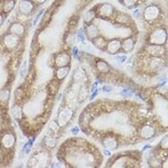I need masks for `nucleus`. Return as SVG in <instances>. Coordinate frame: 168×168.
<instances>
[{"instance_id":"16","label":"nucleus","mask_w":168,"mask_h":168,"mask_svg":"<svg viewBox=\"0 0 168 168\" xmlns=\"http://www.w3.org/2000/svg\"><path fill=\"white\" fill-rule=\"evenodd\" d=\"M69 71H70L69 66L58 67L57 70H56V72H55V76H56V77H57L59 81H62V80H63L64 77H66L68 75Z\"/></svg>"},{"instance_id":"29","label":"nucleus","mask_w":168,"mask_h":168,"mask_svg":"<svg viewBox=\"0 0 168 168\" xmlns=\"http://www.w3.org/2000/svg\"><path fill=\"white\" fill-rule=\"evenodd\" d=\"M26 71H27V61H24L23 63H22V67L20 70V75L21 77H24L25 74H26Z\"/></svg>"},{"instance_id":"40","label":"nucleus","mask_w":168,"mask_h":168,"mask_svg":"<svg viewBox=\"0 0 168 168\" xmlns=\"http://www.w3.org/2000/svg\"><path fill=\"white\" fill-rule=\"evenodd\" d=\"M35 1L37 3V4H42V3H44V2H46L47 0H35Z\"/></svg>"},{"instance_id":"14","label":"nucleus","mask_w":168,"mask_h":168,"mask_svg":"<svg viewBox=\"0 0 168 168\" xmlns=\"http://www.w3.org/2000/svg\"><path fill=\"white\" fill-rule=\"evenodd\" d=\"M135 41L133 37H127L122 41V50L124 53H130L135 48Z\"/></svg>"},{"instance_id":"35","label":"nucleus","mask_w":168,"mask_h":168,"mask_svg":"<svg viewBox=\"0 0 168 168\" xmlns=\"http://www.w3.org/2000/svg\"><path fill=\"white\" fill-rule=\"evenodd\" d=\"M102 90H103V91H104V92H106V93H109V92L111 91V90H112V88H111L110 86H107V85H105L104 87L102 88Z\"/></svg>"},{"instance_id":"23","label":"nucleus","mask_w":168,"mask_h":168,"mask_svg":"<svg viewBox=\"0 0 168 168\" xmlns=\"http://www.w3.org/2000/svg\"><path fill=\"white\" fill-rule=\"evenodd\" d=\"M15 7V0H7L3 5V9L5 13H9Z\"/></svg>"},{"instance_id":"42","label":"nucleus","mask_w":168,"mask_h":168,"mask_svg":"<svg viewBox=\"0 0 168 168\" xmlns=\"http://www.w3.org/2000/svg\"><path fill=\"white\" fill-rule=\"evenodd\" d=\"M104 153H105V155H107V156H109V155H110V152L108 150H107V149L104 150Z\"/></svg>"},{"instance_id":"27","label":"nucleus","mask_w":168,"mask_h":168,"mask_svg":"<svg viewBox=\"0 0 168 168\" xmlns=\"http://www.w3.org/2000/svg\"><path fill=\"white\" fill-rule=\"evenodd\" d=\"M136 2H137V0H122V3L125 7H127V8H129V9L133 8V7L136 4Z\"/></svg>"},{"instance_id":"30","label":"nucleus","mask_w":168,"mask_h":168,"mask_svg":"<svg viewBox=\"0 0 168 168\" xmlns=\"http://www.w3.org/2000/svg\"><path fill=\"white\" fill-rule=\"evenodd\" d=\"M77 37H79V39L81 41H82L83 43L85 42V36H84V32H83L82 28H81L79 30V32H77Z\"/></svg>"},{"instance_id":"12","label":"nucleus","mask_w":168,"mask_h":168,"mask_svg":"<svg viewBox=\"0 0 168 168\" xmlns=\"http://www.w3.org/2000/svg\"><path fill=\"white\" fill-rule=\"evenodd\" d=\"M3 41H4V45L8 49H13L19 43V36H16V35H14V34H11L10 33V34L5 36Z\"/></svg>"},{"instance_id":"37","label":"nucleus","mask_w":168,"mask_h":168,"mask_svg":"<svg viewBox=\"0 0 168 168\" xmlns=\"http://www.w3.org/2000/svg\"><path fill=\"white\" fill-rule=\"evenodd\" d=\"M98 94H99V92H98V90H95V91L93 93V94L91 95V96H90V100H93L96 95H98Z\"/></svg>"},{"instance_id":"10","label":"nucleus","mask_w":168,"mask_h":168,"mask_svg":"<svg viewBox=\"0 0 168 168\" xmlns=\"http://www.w3.org/2000/svg\"><path fill=\"white\" fill-rule=\"evenodd\" d=\"M97 13L103 17V18H108L111 17L114 13V7L111 4L106 3V4H103L101 5L98 9H97Z\"/></svg>"},{"instance_id":"18","label":"nucleus","mask_w":168,"mask_h":168,"mask_svg":"<svg viewBox=\"0 0 168 168\" xmlns=\"http://www.w3.org/2000/svg\"><path fill=\"white\" fill-rule=\"evenodd\" d=\"M129 160H130V157H127V156L121 157L113 163L112 167H126L128 166L129 163H132L131 162H129Z\"/></svg>"},{"instance_id":"31","label":"nucleus","mask_w":168,"mask_h":168,"mask_svg":"<svg viewBox=\"0 0 168 168\" xmlns=\"http://www.w3.org/2000/svg\"><path fill=\"white\" fill-rule=\"evenodd\" d=\"M167 139H168V137H167V135H165L164 136V138L162 140V142H161V144H160V147L162 148V149H167Z\"/></svg>"},{"instance_id":"25","label":"nucleus","mask_w":168,"mask_h":168,"mask_svg":"<svg viewBox=\"0 0 168 168\" xmlns=\"http://www.w3.org/2000/svg\"><path fill=\"white\" fill-rule=\"evenodd\" d=\"M44 143L49 148H53L55 146V144H56V140L54 138H53L51 136H47L45 138V142H44Z\"/></svg>"},{"instance_id":"7","label":"nucleus","mask_w":168,"mask_h":168,"mask_svg":"<svg viewBox=\"0 0 168 168\" xmlns=\"http://www.w3.org/2000/svg\"><path fill=\"white\" fill-rule=\"evenodd\" d=\"M106 50L109 54H117L122 50V41L118 38H113L110 41H108L106 45Z\"/></svg>"},{"instance_id":"9","label":"nucleus","mask_w":168,"mask_h":168,"mask_svg":"<svg viewBox=\"0 0 168 168\" xmlns=\"http://www.w3.org/2000/svg\"><path fill=\"white\" fill-rule=\"evenodd\" d=\"M164 48L162 45H149L146 49V53L151 57H161L164 53Z\"/></svg>"},{"instance_id":"4","label":"nucleus","mask_w":168,"mask_h":168,"mask_svg":"<svg viewBox=\"0 0 168 168\" xmlns=\"http://www.w3.org/2000/svg\"><path fill=\"white\" fill-rule=\"evenodd\" d=\"M164 60L161 57H151L147 60V67L150 71L160 72L163 70L165 67Z\"/></svg>"},{"instance_id":"41","label":"nucleus","mask_w":168,"mask_h":168,"mask_svg":"<svg viewBox=\"0 0 168 168\" xmlns=\"http://www.w3.org/2000/svg\"><path fill=\"white\" fill-rule=\"evenodd\" d=\"M3 22H4V16L0 14V25H1Z\"/></svg>"},{"instance_id":"22","label":"nucleus","mask_w":168,"mask_h":168,"mask_svg":"<svg viewBox=\"0 0 168 168\" xmlns=\"http://www.w3.org/2000/svg\"><path fill=\"white\" fill-rule=\"evenodd\" d=\"M70 114H71V112L69 110H67V109L63 111L60 114V116H59V124L60 125H63L64 123H66L68 121L69 117H70Z\"/></svg>"},{"instance_id":"5","label":"nucleus","mask_w":168,"mask_h":168,"mask_svg":"<svg viewBox=\"0 0 168 168\" xmlns=\"http://www.w3.org/2000/svg\"><path fill=\"white\" fill-rule=\"evenodd\" d=\"M103 145L105 148L110 150H114L119 147V139L113 134H107L103 137Z\"/></svg>"},{"instance_id":"13","label":"nucleus","mask_w":168,"mask_h":168,"mask_svg":"<svg viewBox=\"0 0 168 168\" xmlns=\"http://www.w3.org/2000/svg\"><path fill=\"white\" fill-rule=\"evenodd\" d=\"M85 35L89 40H93L94 38L98 36L99 35V29L96 25L94 24H89L88 26L85 28Z\"/></svg>"},{"instance_id":"8","label":"nucleus","mask_w":168,"mask_h":168,"mask_svg":"<svg viewBox=\"0 0 168 168\" xmlns=\"http://www.w3.org/2000/svg\"><path fill=\"white\" fill-rule=\"evenodd\" d=\"M156 132H157V130L154 126L147 124V125H144L140 129L139 135L143 139H150L156 135Z\"/></svg>"},{"instance_id":"33","label":"nucleus","mask_w":168,"mask_h":168,"mask_svg":"<svg viewBox=\"0 0 168 168\" xmlns=\"http://www.w3.org/2000/svg\"><path fill=\"white\" fill-rule=\"evenodd\" d=\"M43 12H44V9H41L40 11H39V13H38L36 16V18H35V20H34V22H33V24L34 25H36V23H37V22H38V20L40 19V17H41V15L43 14Z\"/></svg>"},{"instance_id":"38","label":"nucleus","mask_w":168,"mask_h":168,"mask_svg":"<svg viewBox=\"0 0 168 168\" xmlns=\"http://www.w3.org/2000/svg\"><path fill=\"white\" fill-rule=\"evenodd\" d=\"M71 132H72L73 135H77V133H79V128H77V127H74L72 130H71Z\"/></svg>"},{"instance_id":"36","label":"nucleus","mask_w":168,"mask_h":168,"mask_svg":"<svg viewBox=\"0 0 168 168\" xmlns=\"http://www.w3.org/2000/svg\"><path fill=\"white\" fill-rule=\"evenodd\" d=\"M74 36L73 35H69L68 36V37H67V43H73L74 42Z\"/></svg>"},{"instance_id":"2","label":"nucleus","mask_w":168,"mask_h":168,"mask_svg":"<svg viewBox=\"0 0 168 168\" xmlns=\"http://www.w3.org/2000/svg\"><path fill=\"white\" fill-rule=\"evenodd\" d=\"M161 16V9L156 5H149L148 6L143 13V17L146 22H156L159 17Z\"/></svg>"},{"instance_id":"39","label":"nucleus","mask_w":168,"mask_h":168,"mask_svg":"<svg viewBox=\"0 0 168 168\" xmlns=\"http://www.w3.org/2000/svg\"><path fill=\"white\" fill-rule=\"evenodd\" d=\"M134 16H135V18H138V17H139V10H138V9H135V10L134 11Z\"/></svg>"},{"instance_id":"1","label":"nucleus","mask_w":168,"mask_h":168,"mask_svg":"<svg viewBox=\"0 0 168 168\" xmlns=\"http://www.w3.org/2000/svg\"><path fill=\"white\" fill-rule=\"evenodd\" d=\"M149 40L150 44L154 45H164L167 40V33L163 28H156L154 29L149 35Z\"/></svg>"},{"instance_id":"19","label":"nucleus","mask_w":168,"mask_h":168,"mask_svg":"<svg viewBox=\"0 0 168 168\" xmlns=\"http://www.w3.org/2000/svg\"><path fill=\"white\" fill-rule=\"evenodd\" d=\"M92 41H93L94 47H96L99 50H104L106 48L107 40L105 39V37H103V36H96L95 38H94Z\"/></svg>"},{"instance_id":"11","label":"nucleus","mask_w":168,"mask_h":168,"mask_svg":"<svg viewBox=\"0 0 168 168\" xmlns=\"http://www.w3.org/2000/svg\"><path fill=\"white\" fill-rule=\"evenodd\" d=\"M19 10L22 14L28 15L34 10V4L31 0H22L19 4Z\"/></svg>"},{"instance_id":"15","label":"nucleus","mask_w":168,"mask_h":168,"mask_svg":"<svg viewBox=\"0 0 168 168\" xmlns=\"http://www.w3.org/2000/svg\"><path fill=\"white\" fill-rule=\"evenodd\" d=\"M9 32L11 34H14V35L19 36H22V34H24L25 27H24V25L21 22H14L10 25Z\"/></svg>"},{"instance_id":"21","label":"nucleus","mask_w":168,"mask_h":168,"mask_svg":"<svg viewBox=\"0 0 168 168\" xmlns=\"http://www.w3.org/2000/svg\"><path fill=\"white\" fill-rule=\"evenodd\" d=\"M95 15H96V13H95V11L94 9H90V10L86 11L84 13V15H83L84 22L85 23H91L94 21V19L95 18Z\"/></svg>"},{"instance_id":"32","label":"nucleus","mask_w":168,"mask_h":168,"mask_svg":"<svg viewBox=\"0 0 168 168\" xmlns=\"http://www.w3.org/2000/svg\"><path fill=\"white\" fill-rule=\"evenodd\" d=\"M116 60H117L118 63H124L127 60V56H125V55H120V56L116 57Z\"/></svg>"},{"instance_id":"26","label":"nucleus","mask_w":168,"mask_h":168,"mask_svg":"<svg viewBox=\"0 0 168 168\" xmlns=\"http://www.w3.org/2000/svg\"><path fill=\"white\" fill-rule=\"evenodd\" d=\"M83 77H84V74L81 69H77L76 72H74L73 77H74V80L76 81H81L83 80Z\"/></svg>"},{"instance_id":"3","label":"nucleus","mask_w":168,"mask_h":168,"mask_svg":"<svg viewBox=\"0 0 168 168\" xmlns=\"http://www.w3.org/2000/svg\"><path fill=\"white\" fill-rule=\"evenodd\" d=\"M16 143V137L13 133L4 132L0 135V146L6 150H10L14 148Z\"/></svg>"},{"instance_id":"20","label":"nucleus","mask_w":168,"mask_h":168,"mask_svg":"<svg viewBox=\"0 0 168 168\" xmlns=\"http://www.w3.org/2000/svg\"><path fill=\"white\" fill-rule=\"evenodd\" d=\"M10 112L11 115L13 116V118L16 120H21L22 118V108L19 105H15L12 107Z\"/></svg>"},{"instance_id":"6","label":"nucleus","mask_w":168,"mask_h":168,"mask_svg":"<svg viewBox=\"0 0 168 168\" xmlns=\"http://www.w3.org/2000/svg\"><path fill=\"white\" fill-rule=\"evenodd\" d=\"M70 62H71V57L67 53H66V51L56 54L54 57V64L56 67L69 66Z\"/></svg>"},{"instance_id":"17","label":"nucleus","mask_w":168,"mask_h":168,"mask_svg":"<svg viewBox=\"0 0 168 168\" xmlns=\"http://www.w3.org/2000/svg\"><path fill=\"white\" fill-rule=\"evenodd\" d=\"M96 67L98 69L99 72L103 73V74H107L110 71V67L108 66V63L103 60H98L96 61Z\"/></svg>"},{"instance_id":"28","label":"nucleus","mask_w":168,"mask_h":168,"mask_svg":"<svg viewBox=\"0 0 168 168\" xmlns=\"http://www.w3.org/2000/svg\"><path fill=\"white\" fill-rule=\"evenodd\" d=\"M121 95L122 97H130V96L133 95V92H132V90H130V89H124L121 92Z\"/></svg>"},{"instance_id":"24","label":"nucleus","mask_w":168,"mask_h":168,"mask_svg":"<svg viewBox=\"0 0 168 168\" xmlns=\"http://www.w3.org/2000/svg\"><path fill=\"white\" fill-rule=\"evenodd\" d=\"M9 98V90L4 89L2 91H0V101L7 102Z\"/></svg>"},{"instance_id":"43","label":"nucleus","mask_w":168,"mask_h":168,"mask_svg":"<svg viewBox=\"0 0 168 168\" xmlns=\"http://www.w3.org/2000/svg\"><path fill=\"white\" fill-rule=\"evenodd\" d=\"M151 147H150V145H147V146H145L144 148H143V149H142V150H146L147 149H150Z\"/></svg>"},{"instance_id":"34","label":"nucleus","mask_w":168,"mask_h":168,"mask_svg":"<svg viewBox=\"0 0 168 168\" xmlns=\"http://www.w3.org/2000/svg\"><path fill=\"white\" fill-rule=\"evenodd\" d=\"M72 54H73L74 57L77 58V54H79V50H77V47H76V46L73 47V49H72Z\"/></svg>"}]
</instances>
